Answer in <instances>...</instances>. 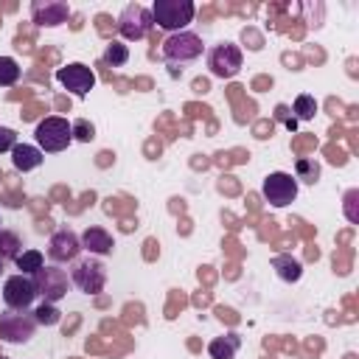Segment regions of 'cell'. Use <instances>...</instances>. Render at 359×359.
<instances>
[{
	"label": "cell",
	"instance_id": "1",
	"mask_svg": "<svg viewBox=\"0 0 359 359\" xmlns=\"http://www.w3.org/2000/svg\"><path fill=\"white\" fill-rule=\"evenodd\" d=\"M151 22L160 25L163 31H185V25L194 20L196 6L191 0H154L151 3Z\"/></svg>",
	"mask_w": 359,
	"mask_h": 359
},
{
	"label": "cell",
	"instance_id": "2",
	"mask_svg": "<svg viewBox=\"0 0 359 359\" xmlns=\"http://www.w3.org/2000/svg\"><path fill=\"white\" fill-rule=\"evenodd\" d=\"M34 137H36V146L42 149V154H56V151H65L70 143H73V129H70V121L62 118V115H48L36 123L34 129Z\"/></svg>",
	"mask_w": 359,
	"mask_h": 359
},
{
	"label": "cell",
	"instance_id": "3",
	"mask_svg": "<svg viewBox=\"0 0 359 359\" xmlns=\"http://www.w3.org/2000/svg\"><path fill=\"white\" fill-rule=\"evenodd\" d=\"M70 283L84 294H98L107 283V266L95 255L76 258L70 266Z\"/></svg>",
	"mask_w": 359,
	"mask_h": 359
},
{
	"label": "cell",
	"instance_id": "4",
	"mask_svg": "<svg viewBox=\"0 0 359 359\" xmlns=\"http://www.w3.org/2000/svg\"><path fill=\"white\" fill-rule=\"evenodd\" d=\"M36 331V320L31 311H14V309H6L0 314V339L3 342H11V345H25L31 342Z\"/></svg>",
	"mask_w": 359,
	"mask_h": 359
},
{
	"label": "cell",
	"instance_id": "5",
	"mask_svg": "<svg viewBox=\"0 0 359 359\" xmlns=\"http://www.w3.org/2000/svg\"><path fill=\"white\" fill-rule=\"evenodd\" d=\"M205 50L202 39L191 31H177V34H168L165 42H163V56L171 62V65H185V62H194L199 59Z\"/></svg>",
	"mask_w": 359,
	"mask_h": 359
},
{
	"label": "cell",
	"instance_id": "6",
	"mask_svg": "<svg viewBox=\"0 0 359 359\" xmlns=\"http://www.w3.org/2000/svg\"><path fill=\"white\" fill-rule=\"evenodd\" d=\"M151 11L143 3H129L123 6V11L118 14V34L126 42H137L151 31Z\"/></svg>",
	"mask_w": 359,
	"mask_h": 359
},
{
	"label": "cell",
	"instance_id": "7",
	"mask_svg": "<svg viewBox=\"0 0 359 359\" xmlns=\"http://www.w3.org/2000/svg\"><path fill=\"white\" fill-rule=\"evenodd\" d=\"M261 194L272 208H286L297 199V180L286 171H272L261 182Z\"/></svg>",
	"mask_w": 359,
	"mask_h": 359
},
{
	"label": "cell",
	"instance_id": "8",
	"mask_svg": "<svg viewBox=\"0 0 359 359\" xmlns=\"http://www.w3.org/2000/svg\"><path fill=\"white\" fill-rule=\"evenodd\" d=\"M241 48L233 45V42H219L208 50V67L216 79H233L238 70H241Z\"/></svg>",
	"mask_w": 359,
	"mask_h": 359
},
{
	"label": "cell",
	"instance_id": "9",
	"mask_svg": "<svg viewBox=\"0 0 359 359\" xmlns=\"http://www.w3.org/2000/svg\"><path fill=\"white\" fill-rule=\"evenodd\" d=\"M31 278H34V286H36V297H42V303H59L67 294L70 278L59 266H42Z\"/></svg>",
	"mask_w": 359,
	"mask_h": 359
},
{
	"label": "cell",
	"instance_id": "10",
	"mask_svg": "<svg viewBox=\"0 0 359 359\" xmlns=\"http://www.w3.org/2000/svg\"><path fill=\"white\" fill-rule=\"evenodd\" d=\"M34 300H36L34 278L20 275V272H17V275H11V278H6V283H3V303H6V309L28 311Z\"/></svg>",
	"mask_w": 359,
	"mask_h": 359
},
{
	"label": "cell",
	"instance_id": "11",
	"mask_svg": "<svg viewBox=\"0 0 359 359\" xmlns=\"http://www.w3.org/2000/svg\"><path fill=\"white\" fill-rule=\"evenodd\" d=\"M56 81L67 93H73L76 98H84L95 87V73L87 65H81V62H70V65H65V67L56 70Z\"/></svg>",
	"mask_w": 359,
	"mask_h": 359
},
{
	"label": "cell",
	"instance_id": "12",
	"mask_svg": "<svg viewBox=\"0 0 359 359\" xmlns=\"http://www.w3.org/2000/svg\"><path fill=\"white\" fill-rule=\"evenodd\" d=\"M81 252V241L70 227H59L48 241V258L53 264H73Z\"/></svg>",
	"mask_w": 359,
	"mask_h": 359
},
{
	"label": "cell",
	"instance_id": "13",
	"mask_svg": "<svg viewBox=\"0 0 359 359\" xmlns=\"http://www.w3.org/2000/svg\"><path fill=\"white\" fill-rule=\"evenodd\" d=\"M67 17H70V6L65 0H34L31 3V20L39 28H56L67 22Z\"/></svg>",
	"mask_w": 359,
	"mask_h": 359
},
{
	"label": "cell",
	"instance_id": "14",
	"mask_svg": "<svg viewBox=\"0 0 359 359\" xmlns=\"http://www.w3.org/2000/svg\"><path fill=\"white\" fill-rule=\"evenodd\" d=\"M79 241H81V250H87L90 255H109L112 247H115L112 236H109L104 227H87V230L79 236Z\"/></svg>",
	"mask_w": 359,
	"mask_h": 359
},
{
	"label": "cell",
	"instance_id": "15",
	"mask_svg": "<svg viewBox=\"0 0 359 359\" xmlns=\"http://www.w3.org/2000/svg\"><path fill=\"white\" fill-rule=\"evenodd\" d=\"M42 160H45V154H42V149L39 146H31V143H17L14 149H11V165L17 168V171H34V168H39L42 165Z\"/></svg>",
	"mask_w": 359,
	"mask_h": 359
},
{
	"label": "cell",
	"instance_id": "16",
	"mask_svg": "<svg viewBox=\"0 0 359 359\" xmlns=\"http://www.w3.org/2000/svg\"><path fill=\"white\" fill-rule=\"evenodd\" d=\"M238 348H241V337L233 334V331L208 342V353H210V359H236Z\"/></svg>",
	"mask_w": 359,
	"mask_h": 359
},
{
	"label": "cell",
	"instance_id": "17",
	"mask_svg": "<svg viewBox=\"0 0 359 359\" xmlns=\"http://www.w3.org/2000/svg\"><path fill=\"white\" fill-rule=\"evenodd\" d=\"M272 269H275L278 278L286 280V283H294V280H300V275H303V264H300L297 258H292V255H275V258H272Z\"/></svg>",
	"mask_w": 359,
	"mask_h": 359
},
{
	"label": "cell",
	"instance_id": "18",
	"mask_svg": "<svg viewBox=\"0 0 359 359\" xmlns=\"http://www.w3.org/2000/svg\"><path fill=\"white\" fill-rule=\"evenodd\" d=\"M14 266L20 269V275H36L42 266H45V255L39 250H22L17 258H14Z\"/></svg>",
	"mask_w": 359,
	"mask_h": 359
},
{
	"label": "cell",
	"instance_id": "19",
	"mask_svg": "<svg viewBox=\"0 0 359 359\" xmlns=\"http://www.w3.org/2000/svg\"><path fill=\"white\" fill-rule=\"evenodd\" d=\"M129 62V48L121 42V39H112L107 48H104V65L107 67H123Z\"/></svg>",
	"mask_w": 359,
	"mask_h": 359
},
{
	"label": "cell",
	"instance_id": "20",
	"mask_svg": "<svg viewBox=\"0 0 359 359\" xmlns=\"http://www.w3.org/2000/svg\"><path fill=\"white\" fill-rule=\"evenodd\" d=\"M294 180L297 182H306V185H314L320 180V163L317 160H309V157H300L294 163Z\"/></svg>",
	"mask_w": 359,
	"mask_h": 359
},
{
	"label": "cell",
	"instance_id": "21",
	"mask_svg": "<svg viewBox=\"0 0 359 359\" xmlns=\"http://www.w3.org/2000/svg\"><path fill=\"white\" fill-rule=\"evenodd\" d=\"M20 252H22L20 236L11 233V230H0V258H3V261H14Z\"/></svg>",
	"mask_w": 359,
	"mask_h": 359
},
{
	"label": "cell",
	"instance_id": "22",
	"mask_svg": "<svg viewBox=\"0 0 359 359\" xmlns=\"http://www.w3.org/2000/svg\"><path fill=\"white\" fill-rule=\"evenodd\" d=\"M292 112H294V121H311L314 112H317V101H314V95L300 93V95L294 98V104H292Z\"/></svg>",
	"mask_w": 359,
	"mask_h": 359
},
{
	"label": "cell",
	"instance_id": "23",
	"mask_svg": "<svg viewBox=\"0 0 359 359\" xmlns=\"http://www.w3.org/2000/svg\"><path fill=\"white\" fill-rule=\"evenodd\" d=\"M31 314H34L36 325H56L62 320V311L56 309V303H39Z\"/></svg>",
	"mask_w": 359,
	"mask_h": 359
},
{
	"label": "cell",
	"instance_id": "24",
	"mask_svg": "<svg viewBox=\"0 0 359 359\" xmlns=\"http://www.w3.org/2000/svg\"><path fill=\"white\" fill-rule=\"evenodd\" d=\"M20 81V65L11 56H0V87H14Z\"/></svg>",
	"mask_w": 359,
	"mask_h": 359
},
{
	"label": "cell",
	"instance_id": "25",
	"mask_svg": "<svg viewBox=\"0 0 359 359\" xmlns=\"http://www.w3.org/2000/svg\"><path fill=\"white\" fill-rule=\"evenodd\" d=\"M70 129H73V140L90 143V140L95 137V126H93L90 121H84V118H76V121H70Z\"/></svg>",
	"mask_w": 359,
	"mask_h": 359
},
{
	"label": "cell",
	"instance_id": "26",
	"mask_svg": "<svg viewBox=\"0 0 359 359\" xmlns=\"http://www.w3.org/2000/svg\"><path fill=\"white\" fill-rule=\"evenodd\" d=\"M17 146V132L8 129V126H0V154L3 151H11Z\"/></svg>",
	"mask_w": 359,
	"mask_h": 359
},
{
	"label": "cell",
	"instance_id": "27",
	"mask_svg": "<svg viewBox=\"0 0 359 359\" xmlns=\"http://www.w3.org/2000/svg\"><path fill=\"white\" fill-rule=\"evenodd\" d=\"M3 269H6V261H3V258H0V275H3Z\"/></svg>",
	"mask_w": 359,
	"mask_h": 359
},
{
	"label": "cell",
	"instance_id": "28",
	"mask_svg": "<svg viewBox=\"0 0 359 359\" xmlns=\"http://www.w3.org/2000/svg\"><path fill=\"white\" fill-rule=\"evenodd\" d=\"M0 359H6V356H0Z\"/></svg>",
	"mask_w": 359,
	"mask_h": 359
},
{
	"label": "cell",
	"instance_id": "29",
	"mask_svg": "<svg viewBox=\"0 0 359 359\" xmlns=\"http://www.w3.org/2000/svg\"><path fill=\"white\" fill-rule=\"evenodd\" d=\"M0 230H3V227H0Z\"/></svg>",
	"mask_w": 359,
	"mask_h": 359
}]
</instances>
